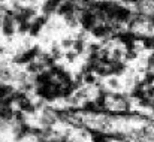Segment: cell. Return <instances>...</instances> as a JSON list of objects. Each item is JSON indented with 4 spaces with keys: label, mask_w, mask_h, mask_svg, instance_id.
<instances>
[{
    "label": "cell",
    "mask_w": 154,
    "mask_h": 142,
    "mask_svg": "<svg viewBox=\"0 0 154 142\" xmlns=\"http://www.w3.org/2000/svg\"><path fill=\"white\" fill-rule=\"evenodd\" d=\"M93 2H100V0H93Z\"/></svg>",
    "instance_id": "1f68e13d"
},
{
    "label": "cell",
    "mask_w": 154,
    "mask_h": 142,
    "mask_svg": "<svg viewBox=\"0 0 154 142\" xmlns=\"http://www.w3.org/2000/svg\"><path fill=\"white\" fill-rule=\"evenodd\" d=\"M42 29H44V27H42L41 24H38V23L32 21V29H30V33H29V36H30V38H38V36L41 35Z\"/></svg>",
    "instance_id": "7402d4cb"
},
{
    "label": "cell",
    "mask_w": 154,
    "mask_h": 142,
    "mask_svg": "<svg viewBox=\"0 0 154 142\" xmlns=\"http://www.w3.org/2000/svg\"><path fill=\"white\" fill-rule=\"evenodd\" d=\"M124 55H126V49L117 47L111 51V57H112V61H124Z\"/></svg>",
    "instance_id": "d6986e66"
},
{
    "label": "cell",
    "mask_w": 154,
    "mask_h": 142,
    "mask_svg": "<svg viewBox=\"0 0 154 142\" xmlns=\"http://www.w3.org/2000/svg\"><path fill=\"white\" fill-rule=\"evenodd\" d=\"M147 70L154 72V51L148 55V58H147Z\"/></svg>",
    "instance_id": "f1b7e54d"
},
{
    "label": "cell",
    "mask_w": 154,
    "mask_h": 142,
    "mask_svg": "<svg viewBox=\"0 0 154 142\" xmlns=\"http://www.w3.org/2000/svg\"><path fill=\"white\" fill-rule=\"evenodd\" d=\"M14 91H15V88H14L12 84H9V82H2V81H0V99H5L6 96L12 94Z\"/></svg>",
    "instance_id": "2e32d148"
},
{
    "label": "cell",
    "mask_w": 154,
    "mask_h": 142,
    "mask_svg": "<svg viewBox=\"0 0 154 142\" xmlns=\"http://www.w3.org/2000/svg\"><path fill=\"white\" fill-rule=\"evenodd\" d=\"M38 60H39L47 69H50V67H52L54 64H57V60L52 57V54L50 51H48V52H44V51H42V54L38 57Z\"/></svg>",
    "instance_id": "8fae6325"
},
{
    "label": "cell",
    "mask_w": 154,
    "mask_h": 142,
    "mask_svg": "<svg viewBox=\"0 0 154 142\" xmlns=\"http://www.w3.org/2000/svg\"><path fill=\"white\" fill-rule=\"evenodd\" d=\"M63 21L67 27L70 29H76L79 26V15L76 12H72V14H67L66 17H63Z\"/></svg>",
    "instance_id": "7c38bea8"
},
{
    "label": "cell",
    "mask_w": 154,
    "mask_h": 142,
    "mask_svg": "<svg viewBox=\"0 0 154 142\" xmlns=\"http://www.w3.org/2000/svg\"><path fill=\"white\" fill-rule=\"evenodd\" d=\"M78 57H79V55H78L73 49H69V51H66V52H64V58H66V61H67V63H75Z\"/></svg>",
    "instance_id": "d4e9b609"
},
{
    "label": "cell",
    "mask_w": 154,
    "mask_h": 142,
    "mask_svg": "<svg viewBox=\"0 0 154 142\" xmlns=\"http://www.w3.org/2000/svg\"><path fill=\"white\" fill-rule=\"evenodd\" d=\"M50 52L52 54V57H54L55 60H61V58H64V52H66V51L61 48L60 42H52L51 48H50Z\"/></svg>",
    "instance_id": "4fadbf2b"
},
{
    "label": "cell",
    "mask_w": 154,
    "mask_h": 142,
    "mask_svg": "<svg viewBox=\"0 0 154 142\" xmlns=\"http://www.w3.org/2000/svg\"><path fill=\"white\" fill-rule=\"evenodd\" d=\"M78 55H82L84 52H85V49H87V42H85V39H75V42H73V48H72Z\"/></svg>",
    "instance_id": "e0dca14e"
},
{
    "label": "cell",
    "mask_w": 154,
    "mask_h": 142,
    "mask_svg": "<svg viewBox=\"0 0 154 142\" xmlns=\"http://www.w3.org/2000/svg\"><path fill=\"white\" fill-rule=\"evenodd\" d=\"M17 106H18V109H20V111H23V112H24V114H27V115L35 114V112L38 111L36 103H33V102L30 100V97H27V99H24V100L18 102V103H17Z\"/></svg>",
    "instance_id": "8992f818"
},
{
    "label": "cell",
    "mask_w": 154,
    "mask_h": 142,
    "mask_svg": "<svg viewBox=\"0 0 154 142\" xmlns=\"http://www.w3.org/2000/svg\"><path fill=\"white\" fill-rule=\"evenodd\" d=\"M106 87H108L109 90H118V88L121 87V84H120V81H118V76H109V78L106 79Z\"/></svg>",
    "instance_id": "ffe728a7"
},
{
    "label": "cell",
    "mask_w": 154,
    "mask_h": 142,
    "mask_svg": "<svg viewBox=\"0 0 154 142\" xmlns=\"http://www.w3.org/2000/svg\"><path fill=\"white\" fill-rule=\"evenodd\" d=\"M14 79H15V72L6 63L0 64V81L2 82H11Z\"/></svg>",
    "instance_id": "52a82bcc"
},
{
    "label": "cell",
    "mask_w": 154,
    "mask_h": 142,
    "mask_svg": "<svg viewBox=\"0 0 154 142\" xmlns=\"http://www.w3.org/2000/svg\"><path fill=\"white\" fill-rule=\"evenodd\" d=\"M97 18H96V14H94V9L93 8H84L81 12H79V26L84 32H91L96 26H97Z\"/></svg>",
    "instance_id": "7a4b0ae2"
},
{
    "label": "cell",
    "mask_w": 154,
    "mask_h": 142,
    "mask_svg": "<svg viewBox=\"0 0 154 142\" xmlns=\"http://www.w3.org/2000/svg\"><path fill=\"white\" fill-rule=\"evenodd\" d=\"M136 57H138V49H133V51H126L124 61H132V60H136Z\"/></svg>",
    "instance_id": "4316f807"
},
{
    "label": "cell",
    "mask_w": 154,
    "mask_h": 142,
    "mask_svg": "<svg viewBox=\"0 0 154 142\" xmlns=\"http://www.w3.org/2000/svg\"><path fill=\"white\" fill-rule=\"evenodd\" d=\"M26 117H27V114H24L23 111L17 109L15 111V115H14V121L17 124H23V123H26Z\"/></svg>",
    "instance_id": "cb8c5ba5"
},
{
    "label": "cell",
    "mask_w": 154,
    "mask_h": 142,
    "mask_svg": "<svg viewBox=\"0 0 154 142\" xmlns=\"http://www.w3.org/2000/svg\"><path fill=\"white\" fill-rule=\"evenodd\" d=\"M81 106H82V108H81L82 111H85V112H90V114H96V112H100L94 100H84Z\"/></svg>",
    "instance_id": "9a60e30c"
},
{
    "label": "cell",
    "mask_w": 154,
    "mask_h": 142,
    "mask_svg": "<svg viewBox=\"0 0 154 142\" xmlns=\"http://www.w3.org/2000/svg\"><path fill=\"white\" fill-rule=\"evenodd\" d=\"M102 48H103L102 44L93 42V44H88V45H87V52H88V54H91V52H100Z\"/></svg>",
    "instance_id": "484cf974"
},
{
    "label": "cell",
    "mask_w": 154,
    "mask_h": 142,
    "mask_svg": "<svg viewBox=\"0 0 154 142\" xmlns=\"http://www.w3.org/2000/svg\"><path fill=\"white\" fill-rule=\"evenodd\" d=\"M18 12H20L21 17H23L24 20H27V21H33V20L38 17V11H36V8L32 6V5H23V6L18 9Z\"/></svg>",
    "instance_id": "5b68a950"
},
{
    "label": "cell",
    "mask_w": 154,
    "mask_h": 142,
    "mask_svg": "<svg viewBox=\"0 0 154 142\" xmlns=\"http://www.w3.org/2000/svg\"><path fill=\"white\" fill-rule=\"evenodd\" d=\"M151 109L154 111V99H151Z\"/></svg>",
    "instance_id": "4dcf8cb0"
},
{
    "label": "cell",
    "mask_w": 154,
    "mask_h": 142,
    "mask_svg": "<svg viewBox=\"0 0 154 142\" xmlns=\"http://www.w3.org/2000/svg\"><path fill=\"white\" fill-rule=\"evenodd\" d=\"M73 42H75V38L67 36V38H63V39L60 41V45H61V48H63L64 51H69V49L73 48Z\"/></svg>",
    "instance_id": "44dd1931"
},
{
    "label": "cell",
    "mask_w": 154,
    "mask_h": 142,
    "mask_svg": "<svg viewBox=\"0 0 154 142\" xmlns=\"http://www.w3.org/2000/svg\"><path fill=\"white\" fill-rule=\"evenodd\" d=\"M2 23H3V14H0V26H2Z\"/></svg>",
    "instance_id": "f546056e"
},
{
    "label": "cell",
    "mask_w": 154,
    "mask_h": 142,
    "mask_svg": "<svg viewBox=\"0 0 154 142\" xmlns=\"http://www.w3.org/2000/svg\"><path fill=\"white\" fill-rule=\"evenodd\" d=\"M109 70H111V76H120V75L126 73L127 64H126V61H112L109 64Z\"/></svg>",
    "instance_id": "ba28073f"
},
{
    "label": "cell",
    "mask_w": 154,
    "mask_h": 142,
    "mask_svg": "<svg viewBox=\"0 0 154 142\" xmlns=\"http://www.w3.org/2000/svg\"><path fill=\"white\" fill-rule=\"evenodd\" d=\"M30 29H32V21H23L20 24H17V33L21 35V36H26L30 33Z\"/></svg>",
    "instance_id": "ac0fdd59"
},
{
    "label": "cell",
    "mask_w": 154,
    "mask_h": 142,
    "mask_svg": "<svg viewBox=\"0 0 154 142\" xmlns=\"http://www.w3.org/2000/svg\"><path fill=\"white\" fill-rule=\"evenodd\" d=\"M114 14H115V21H120V23H129L130 18L133 17V12L127 6H123V5H118V3L115 5Z\"/></svg>",
    "instance_id": "277c9868"
},
{
    "label": "cell",
    "mask_w": 154,
    "mask_h": 142,
    "mask_svg": "<svg viewBox=\"0 0 154 142\" xmlns=\"http://www.w3.org/2000/svg\"><path fill=\"white\" fill-rule=\"evenodd\" d=\"M138 103H139V106L141 108H147V109H151V99L150 97H144V99H141V100H138Z\"/></svg>",
    "instance_id": "83f0119b"
},
{
    "label": "cell",
    "mask_w": 154,
    "mask_h": 142,
    "mask_svg": "<svg viewBox=\"0 0 154 142\" xmlns=\"http://www.w3.org/2000/svg\"><path fill=\"white\" fill-rule=\"evenodd\" d=\"M2 35L5 38H12L17 33V23H15V17L12 15H3V23L0 26Z\"/></svg>",
    "instance_id": "3957f363"
},
{
    "label": "cell",
    "mask_w": 154,
    "mask_h": 142,
    "mask_svg": "<svg viewBox=\"0 0 154 142\" xmlns=\"http://www.w3.org/2000/svg\"><path fill=\"white\" fill-rule=\"evenodd\" d=\"M29 75H38V73H41V72H44V70H47V67L39 61V60H35V61H32V63H29L27 66H26V69H24Z\"/></svg>",
    "instance_id": "9c48e42d"
},
{
    "label": "cell",
    "mask_w": 154,
    "mask_h": 142,
    "mask_svg": "<svg viewBox=\"0 0 154 142\" xmlns=\"http://www.w3.org/2000/svg\"><path fill=\"white\" fill-rule=\"evenodd\" d=\"M84 75V84L85 85H93L97 82V75L94 72H90V73H82Z\"/></svg>",
    "instance_id": "603a6c76"
},
{
    "label": "cell",
    "mask_w": 154,
    "mask_h": 142,
    "mask_svg": "<svg viewBox=\"0 0 154 142\" xmlns=\"http://www.w3.org/2000/svg\"><path fill=\"white\" fill-rule=\"evenodd\" d=\"M41 54H42V48L39 45H32L30 48L23 49L18 54H15L14 58H12V63L14 64H20V66H27L29 63L38 60V57Z\"/></svg>",
    "instance_id": "6da1fadb"
},
{
    "label": "cell",
    "mask_w": 154,
    "mask_h": 142,
    "mask_svg": "<svg viewBox=\"0 0 154 142\" xmlns=\"http://www.w3.org/2000/svg\"><path fill=\"white\" fill-rule=\"evenodd\" d=\"M14 115H15V109L12 106H2L0 108V120L5 123H11L14 121Z\"/></svg>",
    "instance_id": "30bf717a"
},
{
    "label": "cell",
    "mask_w": 154,
    "mask_h": 142,
    "mask_svg": "<svg viewBox=\"0 0 154 142\" xmlns=\"http://www.w3.org/2000/svg\"><path fill=\"white\" fill-rule=\"evenodd\" d=\"M91 136V142H111V138H109V133H105V132H91L90 133Z\"/></svg>",
    "instance_id": "5bb4252c"
}]
</instances>
